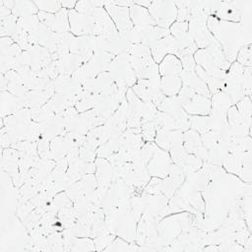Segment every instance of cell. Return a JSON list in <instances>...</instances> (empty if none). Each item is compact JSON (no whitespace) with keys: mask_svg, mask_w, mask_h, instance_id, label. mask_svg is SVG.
Returning <instances> with one entry per match:
<instances>
[{"mask_svg":"<svg viewBox=\"0 0 252 252\" xmlns=\"http://www.w3.org/2000/svg\"><path fill=\"white\" fill-rule=\"evenodd\" d=\"M37 9L42 10V12H48V13H57L62 8L61 2L59 1H39L34 2Z\"/></svg>","mask_w":252,"mask_h":252,"instance_id":"obj_9","label":"cell"},{"mask_svg":"<svg viewBox=\"0 0 252 252\" xmlns=\"http://www.w3.org/2000/svg\"><path fill=\"white\" fill-rule=\"evenodd\" d=\"M159 71L163 76H175L182 72V65L173 54H167L159 66Z\"/></svg>","mask_w":252,"mask_h":252,"instance_id":"obj_6","label":"cell"},{"mask_svg":"<svg viewBox=\"0 0 252 252\" xmlns=\"http://www.w3.org/2000/svg\"><path fill=\"white\" fill-rule=\"evenodd\" d=\"M205 118L206 117L196 116V117H194L193 122L191 124L194 129H196L198 132H201L203 134L207 133V130L211 127L210 118H208V117H207V119H205Z\"/></svg>","mask_w":252,"mask_h":252,"instance_id":"obj_11","label":"cell"},{"mask_svg":"<svg viewBox=\"0 0 252 252\" xmlns=\"http://www.w3.org/2000/svg\"><path fill=\"white\" fill-rule=\"evenodd\" d=\"M208 27L218 40L221 42L227 61L235 59L239 46L247 44L245 39L250 41V25L220 21L216 17L210 16Z\"/></svg>","mask_w":252,"mask_h":252,"instance_id":"obj_1","label":"cell"},{"mask_svg":"<svg viewBox=\"0 0 252 252\" xmlns=\"http://www.w3.org/2000/svg\"><path fill=\"white\" fill-rule=\"evenodd\" d=\"M76 4H77V2H74V1H63V2H61V6H62V8H68V9H73V8H75V6H76Z\"/></svg>","mask_w":252,"mask_h":252,"instance_id":"obj_12","label":"cell"},{"mask_svg":"<svg viewBox=\"0 0 252 252\" xmlns=\"http://www.w3.org/2000/svg\"><path fill=\"white\" fill-rule=\"evenodd\" d=\"M182 81L179 77L176 76H165L160 85V89L162 90V94L164 95L172 96L181 89Z\"/></svg>","mask_w":252,"mask_h":252,"instance_id":"obj_7","label":"cell"},{"mask_svg":"<svg viewBox=\"0 0 252 252\" xmlns=\"http://www.w3.org/2000/svg\"><path fill=\"white\" fill-rule=\"evenodd\" d=\"M148 11L156 25L163 29H168L177 18L176 5L172 1H154Z\"/></svg>","mask_w":252,"mask_h":252,"instance_id":"obj_2","label":"cell"},{"mask_svg":"<svg viewBox=\"0 0 252 252\" xmlns=\"http://www.w3.org/2000/svg\"><path fill=\"white\" fill-rule=\"evenodd\" d=\"M37 7L34 2L28 1H16L12 9L14 16H20L22 18L33 16L37 12Z\"/></svg>","mask_w":252,"mask_h":252,"instance_id":"obj_8","label":"cell"},{"mask_svg":"<svg viewBox=\"0 0 252 252\" xmlns=\"http://www.w3.org/2000/svg\"><path fill=\"white\" fill-rule=\"evenodd\" d=\"M107 14L111 17L115 23L116 28L119 30L121 34H125L133 29V24L129 16V10L127 7L116 6L110 2H104Z\"/></svg>","mask_w":252,"mask_h":252,"instance_id":"obj_3","label":"cell"},{"mask_svg":"<svg viewBox=\"0 0 252 252\" xmlns=\"http://www.w3.org/2000/svg\"><path fill=\"white\" fill-rule=\"evenodd\" d=\"M130 8V16L132 19V23H134L136 27L156 26L154 19L152 18V16L150 15L149 11L146 8L141 7L136 3H134Z\"/></svg>","mask_w":252,"mask_h":252,"instance_id":"obj_4","label":"cell"},{"mask_svg":"<svg viewBox=\"0 0 252 252\" xmlns=\"http://www.w3.org/2000/svg\"><path fill=\"white\" fill-rule=\"evenodd\" d=\"M187 112L191 114H207L210 112V102L205 95L194 94L188 103L184 105Z\"/></svg>","mask_w":252,"mask_h":252,"instance_id":"obj_5","label":"cell"},{"mask_svg":"<svg viewBox=\"0 0 252 252\" xmlns=\"http://www.w3.org/2000/svg\"><path fill=\"white\" fill-rule=\"evenodd\" d=\"M238 62L240 65H244V67H250L251 66V48L250 44L244 45L238 53Z\"/></svg>","mask_w":252,"mask_h":252,"instance_id":"obj_10","label":"cell"}]
</instances>
